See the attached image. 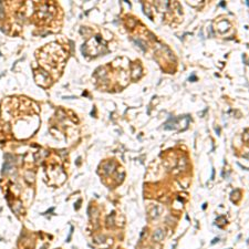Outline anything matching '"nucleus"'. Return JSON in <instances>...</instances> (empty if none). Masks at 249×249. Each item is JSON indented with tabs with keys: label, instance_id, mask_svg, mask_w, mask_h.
<instances>
[{
	"label": "nucleus",
	"instance_id": "obj_1",
	"mask_svg": "<svg viewBox=\"0 0 249 249\" xmlns=\"http://www.w3.org/2000/svg\"><path fill=\"white\" fill-rule=\"evenodd\" d=\"M163 237H164V233H163V230H156L155 234H154V236H153V238H154V240L155 241H159V240L163 239Z\"/></svg>",
	"mask_w": 249,
	"mask_h": 249
}]
</instances>
